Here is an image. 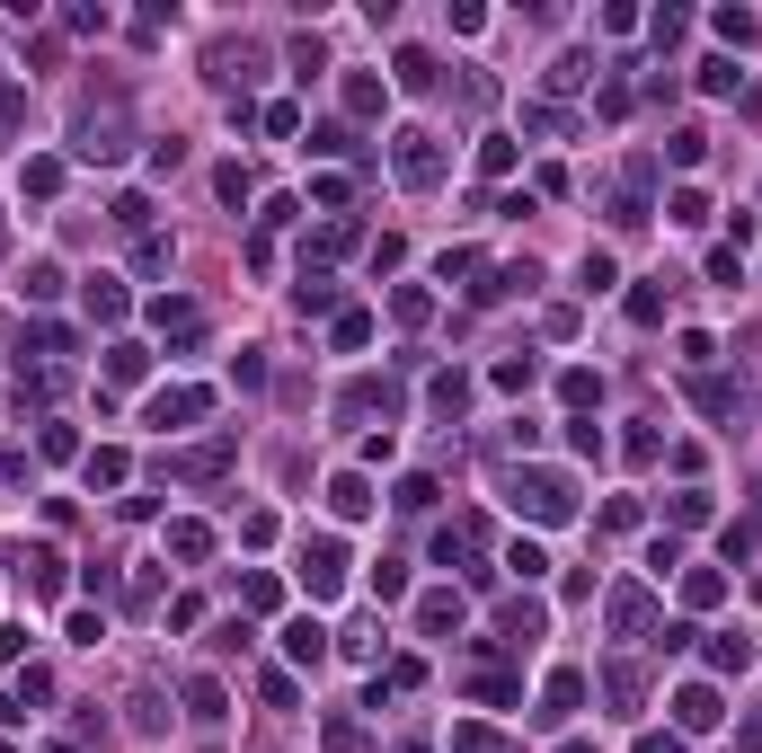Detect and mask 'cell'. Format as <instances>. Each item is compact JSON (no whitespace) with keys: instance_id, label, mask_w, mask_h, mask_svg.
Wrapping results in <instances>:
<instances>
[{"instance_id":"obj_1","label":"cell","mask_w":762,"mask_h":753,"mask_svg":"<svg viewBox=\"0 0 762 753\" xmlns=\"http://www.w3.org/2000/svg\"><path fill=\"white\" fill-rule=\"evenodd\" d=\"M515 506H523L532 523H568V514H577V478H568V470H523V478H515Z\"/></svg>"},{"instance_id":"obj_2","label":"cell","mask_w":762,"mask_h":753,"mask_svg":"<svg viewBox=\"0 0 762 753\" xmlns=\"http://www.w3.org/2000/svg\"><path fill=\"white\" fill-rule=\"evenodd\" d=\"M302 585H311L319 603L346 585V541H337V532H311V541H302Z\"/></svg>"},{"instance_id":"obj_3","label":"cell","mask_w":762,"mask_h":753,"mask_svg":"<svg viewBox=\"0 0 762 753\" xmlns=\"http://www.w3.org/2000/svg\"><path fill=\"white\" fill-rule=\"evenodd\" d=\"M204 408H214V390H195V381H178V390H160V399L143 408V417H152L160 435H178V426H195V417H204Z\"/></svg>"},{"instance_id":"obj_4","label":"cell","mask_w":762,"mask_h":753,"mask_svg":"<svg viewBox=\"0 0 762 753\" xmlns=\"http://www.w3.org/2000/svg\"><path fill=\"white\" fill-rule=\"evenodd\" d=\"M399 186H444V151H435V133H399Z\"/></svg>"},{"instance_id":"obj_5","label":"cell","mask_w":762,"mask_h":753,"mask_svg":"<svg viewBox=\"0 0 762 753\" xmlns=\"http://www.w3.org/2000/svg\"><path fill=\"white\" fill-rule=\"evenodd\" d=\"M72 151H81V160H124V116H116V107H107V116L89 107V116H81V143H72Z\"/></svg>"},{"instance_id":"obj_6","label":"cell","mask_w":762,"mask_h":753,"mask_svg":"<svg viewBox=\"0 0 762 753\" xmlns=\"http://www.w3.org/2000/svg\"><path fill=\"white\" fill-rule=\"evenodd\" d=\"M373 506H382V497H373L364 470H337V478H328V514H337V523H364Z\"/></svg>"},{"instance_id":"obj_7","label":"cell","mask_w":762,"mask_h":753,"mask_svg":"<svg viewBox=\"0 0 762 753\" xmlns=\"http://www.w3.org/2000/svg\"><path fill=\"white\" fill-rule=\"evenodd\" d=\"M718 727V692H710V682H682V692H674V736H710Z\"/></svg>"},{"instance_id":"obj_8","label":"cell","mask_w":762,"mask_h":753,"mask_svg":"<svg viewBox=\"0 0 762 753\" xmlns=\"http://www.w3.org/2000/svg\"><path fill=\"white\" fill-rule=\"evenodd\" d=\"M222 470H231V435H222V444H195V452L169 461V478H186V488H214Z\"/></svg>"},{"instance_id":"obj_9","label":"cell","mask_w":762,"mask_h":753,"mask_svg":"<svg viewBox=\"0 0 762 753\" xmlns=\"http://www.w3.org/2000/svg\"><path fill=\"white\" fill-rule=\"evenodd\" d=\"M577 709H585V673H568V665H559V673L541 682V718H549V727H568Z\"/></svg>"},{"instance_id":"obj_10","label":"cell","mask_w":762,"mask_h":753,"mask_svg":"<svg viewBox=\"0 0 762 753\" xmlns=\"http://www.w3.org/2000/svg\"><path fill=\"white\" fill-rule=\"evenodd\" d=\"M603 621H612L620 639H648V621H656V611H648V594H639V585H612V603H603Z\"/></svg>"},{"instance_id":"obj_11","label":"cell","mask_w":762,"mask_h":753,"mask_svg":"<svg viewBox=\"0 0 762 753\" xmlns=\"http://www.w3.org/2000/svg\"><path fill=\"white\" fill-rule=\"evenodd\" d=\"M152 328L169 337V347H195V337H204V311H195V302H169V293H160V302H152Z\"/></svg>"},{"instance_id":"obj_12","label":"cell","mask_w":762,"mask_h":753,"mask_svg":"<svg viewBox=\"0 0 762 753\" xmlns=\"http://www.w3.org/2000/svg\"><path fill=\"white\" fill-rule=\"evenodd\" d=\"M603 701H612V718H639V701H648L639 665H603Z\"/></svg>"},{"instance_id":"obj_13","label":"cell","mask_w":762,"mask_h":753,"mask_svg":"<svg viewBox=\"0 0 762 753\" xmlns=\"http://www.w3.org/2000/svg\"><path fill=\"white\" fill-rule=\"evenodd\" d=\"M169 559L204 568V559H214V523H195V514H178V523H169Z\"/></svg>"},{"instance_id":"obj_14","label":"cell","mask_w":762,"mask_h":753,"mask_svg":"<svg viewBox=\"0 0 762 753\" xmlns=\"http://www.w3.org/2000/svg\"><path fill=\"white\" fill-rule=\"evenodd\" d=\"M337 408H346V417H390L399 390H390V381H346V399H337Z\"/></svg>"},{"instance_id":"obj_15","label":"cell","mask_w":762,"mask_h":753,"mask_svg":"<svg viewBox=\"0 0 762 753\" xmlns=\"http://www.w3.org/2000/svg\"><path fill=\"white\" fill-rule=\"evenodd\" d=\"M328 647H337V639H328V630L311 621V611H302V621H285V656H293V665H319Z\"/></svg>"},{"instance_id":"obj_16","label":"cell","mask_w":762,"mask_h":753,"mask_svg":"<svg viewBox=\"0 0 762 753\" xmlns=\"http://www.w3.org/2000/svg\"><path fill=\"white\" fill-rule=\"evenodd\" d=\"M19 568H27V594H36V603H53V594H62V550H27Z\"/></svg>"},{"instance_id":"obj_17","label":"cell","mask_w":762,"mask_h":753,"mask_svg":"<svg viewBox=\"0 0 762 753\" xmlns=\"http://www.w3.org/2000/svg\"><path fill=\"white\" fill-rule=\"evenodd\" d=\"M461 611H470L461 594H426V603H418V630H426V639H444V630H461Z\"/></svg>"},{"instance_id":"obj_18","label":"cell","mask_w":762,"mask_h":753,"mask_svg":"<svg viewBox=\"0 0 762 753\" xmlns=\"http://www.w3.org/2000/svg\"><path fill=\"white\" fill-rule=\"evenodd\" d=\"M169 266H178V240H160V231L133 240V276H169Z\"/></svg>"},{"instance_id":"obj_19","label":"cell","mask_w":762,"mask_h":753,"mask_svg":"<svg viewBox=\"0 0 762 753\" xmlns=\"http://www.w3.org/2000/svg\"><path fill=\"white\" fill-rule=\"evenodd\" d=\"M691 408H710V417H736V381H718V373H691Z\"/></svg>"},{"instance_id":"obj_20","label":"cell","mask_w":762,"mask_h":753,"mask_svg":"<svg viewBox=\"0 0 762 753\" xmlns=\"http://www.w3.org/2000/svg\"><path fill=\"white\" fill-rule=\"evenodd\" d=\"M222 709H231V701H222V682H214V673H195V682H186V718H204V727H214Z\"/></svg>"},{"instance_id":"obj_21","label":"cell","mask_w":762,"mask_h":753,"mask_svg":"<svg viewBox=\"0 0 762 753\" xmlns=\"http://www.w3.org/2000/svg\"><path fill=\"white\" fill-rule=\"evenodd\" d=\"M435 417H461V408H470V373H435Z\"/></svg>"},{"instance_id":"obj_22","label":"cell","mask_w":762,"mask_h":753,"mask_svg":"<svg viewBox=\"0 0 762 753\" xmlns=\"http://www.w3.org/2000/svg\"><path fill=\"white\" fill-rule=\"evenodd\" d=\"M745 665H753V639H736V630L710 639V673H745Z\"/></svg>"},{"instance_id":"obj_23","label":"cell","mask_w":762,"mask_h":753,"mask_svg":"<svg viewBox=\"0 0 762 753\" xmlns=\"http://www.w3.org/2000/svg\"><path fill=\"white\" fill-rule=\"evenodd\" d=\"M143 373H152V355L133 347V337H124V347H107V381H143Z\"/></svg>"},{"instance_id":"obj_24","label":"cell","mask_w":762,"mask_h":753,"mask_svg":"<svg viewBox=\"0 0 762 753\" xmlns=\"http://www.w3.org/2000/svg\"><path fill=\"white\" fill-rule=\"evenodd\" d=\"M718 594H727V576H718V568H691V576H682V603H691V611H710Z\"/></svg>"},{"instance_id":"obj_25","label":"cell","mask_w":762,"mask_h":753,"mask_svg":"<svg viewBox=\"0 0 762 753\" xmlns=\"http://www.w3.org/2000/svg\"><path fill=\"white\" fill-rule=\"evenodd\" d=\"M390 72H399V89H435V53H418V45H408V53L390 62Z\"/></svg>"},{"instance_id":"obj_26","label":"cell","mask_w":762,"mask_h":753,"mask_svg":"<svg viewBox=\"0 0 762 753\" xmlns=\"http://www.w3.org/2000/svg\"><path fill=\"white\" fill-rule=\"evenodd\" d=\"M665 222H682V231H701V222H710V195H701V186H682V195L665 204Z\"/></svg>"},{"instance_id":"obj_27","label":"cell","mask_w":762,"mask_h":753,"mask_svg":"<svg viewBox=\"0 0 762 753\" xmlns=\"http://www.w3.org/2000/svg\"><path fill=\"white\" fill-rule=\"evenodd\" d=\"M89 319H124V284L116 276H89Z\"/></svg>"},{"instance_id":"obj_28","label":"cell","mask_w":762,"mask_h":753,"mask_svg":"<svg viewBox=\"0 0 762 753\" xmlns=\"http://www.w3.org/2000/svg\"><path fill=\"white\" fill-rule=\"evenodd\" d=\"M19 293H27V302H53V293H62V266H53V257H36V266H27V284H19Z\"/></svg>"},{"instance_id":"obj_29","label":"cell","mask_w":762,"mask_h":753,"mask_svg":"<svg viewBox=\"0 0 762 753\" xmlns=\"http://www.w3.org/2000/svg\"><path fill=\"white\" fill-rule=\"evenodd\" d=\"M81 478H89V488H124V452H89Z\"/></svg>"},{"instance_id":"obj_30","label":"cell","mask_w":762,"mask_h":753,"mask_svg":"<svg viewBox=\"0 0 762 753\" xmlns=\"http://www.w3.org/2000/svg\"><path fill=\"white\" fill-rule=\"evenodd\" d=\"M506 639H515V647L541 639V603H506Z\"/></svg>"},{"instance_id":"obj_31","label":"cell","mask_w":762,"mask_h":753,"mask_svg":"<svg viewBox=\"0 0 762 753\" xmlns=\"http://www.w3.org/2000/svg\"><path fill=\"white\" fill-rule=\"evenodd\" d=\"M382 98H390V89H382L373 72H355V81H346V107H355V116H382Z\"/></svg>"},{"instance_id":"obj_32","label":"cell","mask_w":762,"mask_h":753,"mask_svg":"<svg viewBox=\"0 0 762 753\" xmlns=\"http://www.w3.org/2000/svg\"><path fill=\"white\" fill-rule=\"evenodd\" d=\"M452 753H515L497 727H452Z\"/></svg>"},{"instance_id":"obj_33","label":"cell","mask_w":762,"mask_h":753,"mask_svg":"<svg viewBox=\"0 0 762 753\" xmlns=\"http://www.w3.org/2000/svg\"><path fill=\"white\" fill-rule=\"evenodd\" d=\"M665 151H674V169H701V151H710V133H701V124H682V133H674Z\"/></svg>"},{"instance_id":"obj_34","label":"cell","mask_w":762,"mask_h":753,"mask_svg":"<svg viewBox=\"0 0 762 753\" xmlns=\"http://www.w3.org/2000/svg\"><path fill=\"white\" fill-rule=\"evenodd\" d=\"M585 72H594V62H585V53H559V62H549V89H559V98H568V89H585Z\"/></svg>"},{"instance_id":"obj_35","label":"cell","mask_w":762,"mask_h":753,"mask_svg":"<svg viewBox=\"0 0 762 753\" xmlns=\"http://www.w3.org/2000/svg\"><path fill=\"white\" fill-rule=\"evenodd\" d=\"M390 506H399V514H426V506H435V478H426V470H418V478H399V497H390Z\"/></svg>"},{"instance_id":"obj_36","label":"cell","mask_w":762,"mask_h":753,"mask_svg":"<svg viewBox=\"0 0 762 753\" xmlns=\"http://www.w3.org/2000/svg\"><path fill=\"white\" fill-rule=\"evenodd\" d=\"M27 195H36V204L62 195V160H27Z\"/></svg>"},{"instance_id":"obj_37","label":"cell","mask_w":762,"mask_h":753,"mask_svg":"<svg viewBox=\"0 0 762 753\" xmlns=\"http://www.w3.org/2000/svg\"><path fill=\"white\" fill-rule=\"evenodd\" d=\"M214 186H222V204H249V195H257V178H249L240 160H231V169H214Z\"/></svg>"},{"instance_id":"obj_38","label":"cell","mask_w":762,"mask_h":753,"mask_svg":"<svg viewBox=\"0 0 762 753\" xmlns=\"http://www.w3.org/2000/svg\"><path fill=\"white\" fill-rule=\"evenodd\" d=\"M293 302H302V311H337V284H328V276H302Z\"/></svg>"},{"instance_id":"obj_39","label":"cell","mask_w":762,"mask_h":753,"mask_svg":"<svg viewBox=\"0 0 762 753\" xmlns=\"http://www.w3.org/2000/svg\"><path fill=\"white\" fill-rule=\"evenodd\" d=\"M559 399H568V408H594V399H603V373H568Z\"/></svg>"},{"instance_id":"obj_40","label":"cell","mask_w":762,"mask_h":753,"mask_svg":"<svg viewBox=\"0 0 762 753\" xmlns=\"http://www.w3.org/2000/svg\"><path fill=\"white\" fill-rule=\"evenodd\" d=\"M399 594H408V568L382 559V568H373V603H399Z\"/></svg>"},{"instance_id":"obj_41","label":"cell","mask_w":762,"mask_h":753,"mask_svg":"<svg viewBox=\"0 0 762 753\" xmlns=\"http://www.w3.org/2000/svg\"><path fill=\"white\" fill-rule=\"evenodd\" d=\"M240 603H249V611H275V576L249 568V576H240Z\"/></svg>"},{"instance_id":"obj_42","label":"cell","mask_w":762,"mask_h":753,"mask_svg":"<svg viewBox=\"0 0 762 753\" xmlns=\"http://www.w3.org/2000/svg\"><path fill=\"white\" fill-rule=\"evenodd\" d=\"M701 89H710V98H736V62H727V53L701 62Z\"/></svg>"},{"instance_id":"obj_43","label":"cell","mask_w":762,"mask_h":753,"mask_svg":"<svg viewBox=\"0 0 762 753\" xmlns=\"http://www.w3.org/2000/svg\"><path fill=\"white\" fill-rule=\"evenodd\" d=\"M337 248H355V222H328V231H311V257H337Z\"/></svg>"},{"instance_id":"obj_44","label":"cell","mask_w":762,"mask_h":753,"mask_svg":"<svg viewBox=\"0 0 762 753\" xmlns=\"http://www.w3.org/2000/svg\"><path fill=\"white\" fill-rule=\"evenodd\" d=\"M337 647H346V656H364V665H373V656H382V621H364V630H346Z\"/></svg>"},{"instance_id":"obj_45","label":"cell","mask_w":762,"mask_h":753,"mask_svg":"<svg viewBox=\"0 0 762 753\" xmlns=\"http://www.w3.org/2000/svg\"><path fill=\"white\" fill-rule=\"evenodd\" d=\"M630 319H639V328H656V319H665V293H656V284H639V293H630Z\"/></svg>"},{"instance_id":"obj_46","label":"cell","mask_w":762,"mask_h":753,"mask_svg":"<svg viewBox=\"0 0 762 753\" xmlns=\"http://www.w3.org/2000/svg\"><path fill=\"white\" fill-rule=\"evenodd\" d=\"M479 169H488V178L515 169V143H506V133H488V143H479Z\"/></svg>"},{"instance_id":"obj_47","label":"cell","mask_w":762,"mask_h":753,"mask_svg":"<svg viewBox=\"0 0 762 753\" xmlns=\"http://www.w3.org/2000/svg\"><path fill=\"white\" fill-rule=\"evenodd\" d=\"M390 311H399V328H418V319H426V311H435V302H426V293H418V284H408V293H390Z\"/></svg>"},{"instance_id":"obj_48","label":"cell","mask_w":762,"mask_h":753,"mask_svg":"<svg viewBox=\"0 0 762 753\" xmlns=\"http://www.w3.org/2000/svg\"><path fill=\"white\" fill-rule=\"evenodd\" d=\"M577 284H585V293H612L620 276H612V257H585V266H577Z\"/></svg>"},{"instance_id":"obj_49","label":"cell","mask_w":762,"mask_h":753,"mask_svg":"<svg viewBox=\"0 0 762 753\" xmlns=\"http://www.w3.org/2000/svg\"><path fill=\"white\" fill-rule=\"evenodd\" d=\"M665 514H674V523H710V497H701V488H682V497H674Z\"/></svg>"},{"instance_id":"obj_50","label":"cell","mask_w":762,"mask_h":753,"mask_svg":"<svg viewBox=\"0 0 762 753\" xmlns=\"http://www.w3.org/2000/svg\"><path fill=\"white\" fill-rule=\"evenodd\" d=\"M328 753H364V727L355 718H328Z\"/></svg>"},{"instance_id":"obj_51","label":"cell","mask_w":762,"mask_h":753,"mask_svg":"<svg viewBox=\"0 0 762 753\" xmlns=\"http://www.w3.org/2000/svg\"><path fill=\"white\" fill-rule=\"evenodd\" d=\"M506 568H515V576H541L549 559H541V541H515V550H506Z\"/></svg>"},{"instance_id":"obj_52","label":"cell","mask_w":762,"mask_h":753,"mask_svg":"<svg viewBox=\"0 0 762 753\" xmlns=\"http://www.w3.org/2000/svg\"><path fill=\"white\" fill-rule=\"evenodd\" d=\"M718 36L727 45H753V10H718Z\"/></svg>"},{"instance_id":"obj_53","label":"cell","mask_w":762,"mask_h":753,"mask_svg":"<svg viewBox=\"0 0 762 753\" xmlns=\"http://www.w3.org/2000/svg\"><path fill=\"white\" fill-rule=\"evenodd\" d=\"M497 390H532V355H506L497 364Z\"/></svg>"},{"instance_id":"obj_54","label":"cell","mask_w":762,"mask_h":753,"mask_svg":"<svg viewBox=\"0 0 762 753\" xmlns=\"http://www.w3.org/2000/svg\"><path fill=\"white\" fill-rule=\"evenodd\" d=\"M27 116V89H0V143H10V124Z\"/></svg>"},{"instance_id":"obj_55","label":"cell","mask_w":762,"mask_h":753,"mask_svg":"<svg viewBox=\"0 0 762 753\" xmlns=\"http://www.w3.org/2000/svg\"><path fill=\"white\" fill-rule=\"evenodd\" d=\"M639 753H682V736H639Z\"/></svg>"},{"instance_id":"obj_56","label":"cell","mask_w":762,"mask_h":753,"mask_svg":"<svg viewBox=\"0 0 762 753\" xmlns=\"http://www.w3.org/2000/svg\"><path fill=\"white\" fill-rule=\"evenodd\" d=\"M736 744H745V753H762V718H745V736H736Z\"/></svg>"},{"instance_id":"obj_57","label":"cell","mask_w":762,"mask_h":753,"mask_svg":"<svg viewBox=\"0 0 762 753\" xmlns=\"http://www.w3.org/2000/svg\"><path fill=\"white\" fill-rule=\"evenodd\" d=\"M399 753H435V744H399Z\"/></svg>"},{"instance_id":"obj_58","label":"cell","mask_w":762,"mask_h":753,"mask_svg":"<svg viewBox=\"0 0 762 753\" xmlns=\"http://www.w3.org/2000/svg\"><path fill=\"white\" fill-rule=\"evenodd\" d=\"M559 753H594V744H559Z\"/></svg>"},{"instance_id":"obj_59","label":"cell","mask_w":762,"mask_h":753,"mask_svg":"<svg viewBox=\"0 0 762 753\" xmlns=\"http://www.w3.org/2000/svg\"><path fill=\"white\" fill-rule=\"evenodd\" d=\"M53 753H72V744H53Z\"/></svg>"}]
</instances>
